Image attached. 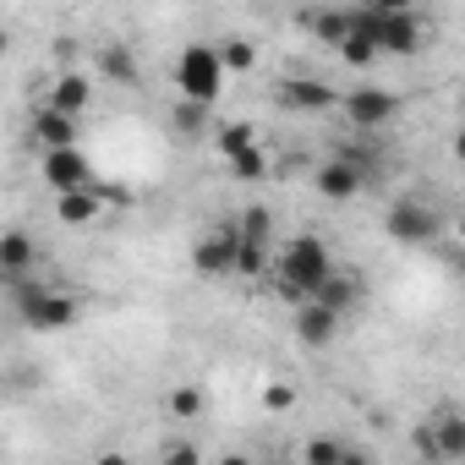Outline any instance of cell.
<instances>
[{"label": "cell", "instance_id": "cell-1", "mask_svg": "<svg viewBox=\"0 0 465 465\" xmlns=\"http://www.w3.org/2000/svg\"><path fill=\"white\" fill-rule=\"evenodd\" d=\"M329 280H334V258H329L323 236H291L280 247V258H274V291L291 307H307Z\"/></svg>", "mask_w": 465, "mask_h": 465}, {"label": "cell", "instance_id": "cell-2", "mask_svg": "<svg viewBox=\"0 0 465 465\" xmlns=\"http://www.w3.org/2000/svg\"><path fill=\"white\" fill-rule=\"evenodd\" d=\"M356 34H367L378 45V55H416L421 50V17L411 6L378 0V6H351Z\"/></svg>", "mask_w": 465, "mask_h": 465}, {"label": "cell", "instance_id": "cell-3", "mask_svg": "<svg viewBox=\"0 0 465 465\" xmlns=\"http://www.w3.org/2000/svg\"><path fill=\"white\" fill-rule=\"evenodd\" d=\"M12 302H17V318H23L34 334H55V329H72V323H77V296H72V291L17 280V285H12Z\"/></svg>", "mask_w": 465, "mask_h": 465}, {"label": "cell", "instance_id": "cell-4", "mask_svg": "<svg viewBox=\"0 0 465 465\" xmlns=\"http://www.w3.org/2000/svg\"><path fill=\"white\" fill-rule=\"evenodd\" d=\"M224 61H219V45H186L181 55H175V88H181V99H192V104H219V94H224Z\"/></svg>", "mask_w": 465, "mask_h": 465}, {"label": "cell", "instance_id": "cell-5", "mask_svg": "<svg viewBox=\"0 0 465 465\" xmlns=\"http://www.w3.org/2000/svg\"><path fill=\"white\" fill-rule=\"evenodd\" d=\"M236 230H242V252H236V274L242 280H258L263 269L274 274V213L263 208V203H252V208H242V219H236Z\"/></svg>", "mask_w": 465, "mask_h": 465}, {"label": "cell", "instance_id": "cell-6", "mask_svg": "<svg viewBox=\"0 0 465 465\" xmlns=\"http://www.w3.org/2000/svg\"><path fill=\"white\" fill-rule=\"evenodd\" d=\"M411 443H416V460L454 465V460H465V416L460 411H432L427 421L411 427Z\"/></svg>", "mask_w": 465, "mask_h": 465}, {"label": "cell", "instance_id": "cell-7", "mask_svg": "<svg viewBox=\"0 0 465 465\" xmlns=\"http://www.w3.org/2000/svg\"><path fill=\"white\" fill-rule=\"evenodd\" d=\"M383 230L400 247H427V242H438V208L421 197H394L383 213Z\"/></svg>", "mask_w": 465, "mask_h": 465}, {"label": "cell", "instance_id": "cell-8", "mask_svg": "<svg viewBox=\"0 0 465 465\" xmlns=\"http://www.w3.org/2000/svg\"><path fill=\"white\" fill-rule=\"evenodd\" d=\"M340 110H345V121H351L356 132H378V126L400 121L405 99H400L394 88H351V94L340 99Z\"/></svg>", "mask_w": 465, "mask_h": 465}, {"label": "cell", "instance_id": "cell-9", "mask_svg": "<svg viewBox=\"0 0 465 465\" xmlns=\"http://www.w3.org/2000/svg\"><path fill=\"white\" fill-rule=\"evenodd\" d=\"M236 252H242V230L236 224H213L192 247V269L203 280H224V274H236Z\"/></svg>", "mask_w": 465, "mask_h": 465}, {"label": "cell", "instance_id": "cell-10", "mask_svg": "<svg viewBox=\"0 0 465 465\" xmlns=\"http://www.w3.org/2000/svg\"><path fill=\"white\" fill-rule=\"evenodd\" d=\"M45 186H55V197H66V192L99 186V175L83 148H55V153H45Z\"/></svg>", "mask_w": 465, "mask_h": 465}, {"label": "cell", "instance_id": "cell-11", "mask_svg": "<svg viewBox=\"0 0 465 465\" xmlns=\"http://www.w3.org/2000/svg\"><path fill=\"white\" fill-rule=\"evenodd\" d=\"M274 99H280L285 110H296V115H318V110H334L345 94H340V88H329L323 77H280Z\"/></svg>", "mask_w": 465, "mask_h": 465}, {"label": "cell", "instance_id": "cell-12", "mask_svg": "<svg viewBox=\"0 0 465 465\" xmlns=\"http://www.w3.org/2000/svg\"><path fill=\"white\" fill-rule=\"evenodd\" d=\"M312 186H318V192H323L329 203H351V197H356V192L367 186V170H356V164H345V159H334V153H329V159L318 164Z\"/></svg>", "mask_w": 465, "mask_h": 465}, {"label": "cell", "instance_id": "cell-13", "mask_svg": "<svg viewBox=\"0 0 465 465\" xmlns=\"http://www.w3.org/2000/svg\"><path fill=\"white\" fill-rule=\"evenodd\" d=\"M318 45H334V55L345 50V39H351V6H312V12H302L296 17Z\"/></svg>", "mask_w": 465, "mask_h": 465}, {"label": "cell", "instance_id": "cell-14", "mask_svg": "<svg viewBox=\"0 0 465 465\" xmlns=\"http://www.w3.org/2000/svg\"><path fill=\"white\" fill-rule=\"evenodd\" d=\"M34 137H39L45 153L77 148V115H66V110H55V104H39V110H34Z\"/></svg>", "mask_w": 465, "mask_h": 465}, {"label": "cell", "instance_id": "cell-15", "mask_svg": "<svg viewBox=\"0 0 465 465\" xmlns=\"http://www.w3.org/2000/svg\"><path fill=\"white\" fill-rule=\"evenodd\" d=\"M334 334H340V312H329V307H318V302L296 307V340H302L307 351L334 345Z\"/></svg>", "mask_w": 465, "mask_h": 465}, {"label": "cell", "instance_id": "cell-16", "mask_svg": "<svg viewBox=\"0 0 465 465\" xmlns=\"http://www.w3.org/2000/svg\"><path fill=\"white\" fill-rule=\"evenodd\" d=\"M34 263H39L34 236H28V230H6V236H0V274H6V285L28 280V269H34Z\"/></svg>", "mask_w": 465, "mask_h": 465}, {"label": "cell", "instance_id": "cell-17", "mask_svg": "<svg viewBox=\"0 0 465 465\" xmlns=\"http://www.w3.org/2000/svg\"><path fill=\"white\" fill-rule=\"evenodd\" d=\"M361 296H367V280H361V274H351V269H334V280H329V285H323V291H318L312 302L345 318L351 307H361Z\"/></svg>", "mask_w": 465, "mask_h": 465}, {"label": "cell", "instance_id": "cell-18", "mask_svg": "<svg viewBox=\"0 0 465 465\" xmlns=\"http://www.w3.org/2000/svg\"><path fill=\"white\" fill-rule=\"evenodd\" d=\"M50 104L66 110V115H88V110H94V83H88L83 72H61V77L50 83Z\"/></svg>", "mask_w": 465, "mask_h": 465}, {"label": "cell", "instance_id": "cell-19", "mask_svg": "<svg viewBox=\"0 0 465 465\" xmlns=\"http://www.w3.org/2000/svg\"><path fill=\"white\" fill-rule=\"evenodd\" d=\"M99 72L110 77V83H121V88H137L143 83V66H137V55H132V45H99Z\"/></svg>", "mask_w": 465, "mask_h": 465}, {"label": "cell", "instance_id": "cell-20", "mask_svg": "<svg viewBox=\"0 0 465 465\" xmlns=\"http://www.w3.org/2000/svg\"><path fill=\"white\" fill-rule=\"evenodd\" d=\"M99 213H104V192H99V186L55 197V219H61V224H94Z\"/></svg>", "mask_w": 465, "mask_h": 465}, {"label": "cell", "instance_id": "cell-21", "mask_svg": "<svg viewBox=\"0 0 465 465\" xmlns=\"http://www.w3.org/2000/svg\"><path fill=\"white\" fill-rule=\"evenodd\" d=\"M213 148L224 153V164L242 159L247 148H258V126H252V121H224V126L213 132Z\"/></svg>", "mask_w": 465, "mask_h": 465}, {"label": "cell", "instance_id": "cell-22", "mask_svg": "<svg viewBox=\"0 0 465 465\" xmlns=\"http://www.w3.org/2000/svg\"><path fill=\"white\" fill-rule=\"evenodd\" d=\"M208 104H192V99H175V110H170V126H175V137H186V143H197L203 132H208Z\"/></svg>", "mask_w": 465, "mask_h": 465}, {"label": "cell", "instance_id": "cell-23", "mask_svg": "<svg viewBox=\"0 0 465 465\" xmlns=\"http://www.w3.org/2000/svg\"><path fill=\"white\" fill-rule=\"evenodd\" d=\"M345 454H351V443H345V438H334V432H318V438H307V449H302V465H345Z\"/></svg>", "mask_w": 465, "mask_h": 465}, {"label": "cell", "instance_id": "cell-24", "mask_svg": "<svg viewBox=\"0 0 465 465\" xmlns=\"http://www.w3.org/2000/svg\"><path fill=\"white\" fill-rule=\"evenodd\" d=\"M219 61H224V72H252L258 66V50H252V39L230 34V39H219Z\"/></svg>", "mask_w": 465, "mask_h": 465}, {"label": "cell", "instance_id": "cell-25", "mask_svg": "<svg viewBox=\"0 0 465 465\" xmlns=\"http://www.w3.org/2000/svg\"><path fill=\"white\" fill-rule=\"evenodd\" d=\"M203 411V389L197 383H175L170 394H164V416H175V421H192Z\"/></svg>", "mask_w": 465, "mask_h": 465}, {"label": "cell", "instance_id": "cell-26", "mask_svg": "<svg viewBox=\"0 0 465 465\" xmlns=\"http://www.w3.org/2000/svg\"><path fill=\"white\" fill-rule=\"evenodd\" d=\"M230 175H236V181H263V175H269V148L258 143V148H247L242 159H230Z\"/></svg>", "mask_w": 465, "mask_h": 465}, {"label": "cell", "instance_id": "cell-27", "mask_svg": "<svg viewBox=\"0 0 465 465\" xmlns=\"http://www.w3.org/2000/svg\"><path fill=\"white\" fill-rule=\"evenodd\" d=\"M340 61H345V66H372V61H378V45H372L367 34H356V23H351V39H345Z\"/></svg>", "mask_w": 465, "mask_h": 465}, {"label": "cell", "instance_id": "cell-28", "mask_svg": "<svg viewBox=\"0 0 465 465\" xmlns=\"http://www.w3.org/2000/svg\"><path fill=\"white\" fill-rule=\"evenodd\" d=\"M159 465H203V454H197L192 438H170V443L159 449Z\"/></svg>", "mask_w": 465, "mask_h": 465}, {"label": "cell", "instance_id": "cell-29", "mask_svg": "<svg viewBox=\"0 0 465 465\" xmlns=\"http://www.w3.org/2000/svg\"><path fill=\"white\" fill-rule=\"evenodd\" d=\"M263 405H269V411H291V405H296V383H285V378H274V383L263 389Z\"/></svg>", "mask_w": 465, "mask_h": 465}, {"label": "cell", "instance_id": "cell-30", "mask_svg": "<svg viewBox=\"0 0 465 465\" xmlns=\"http://www.w3.org/2000/svg\"><path fill=\"white\" fill-rule=\"evenodd\" d=\"M94 465H137V460H132V454H121V449H104Z\"/></svg>", "mask_w": 465, "mask_h": 465}, {"label": "cell", "instance_id": "cell-31", "mask_svg": "<svg viewBox=\"0 0 465 465\" xmlns=\"http://www.w3.org/2000/svg\"><path fill=\"white\" fill-rule=\"evenodd\" d=\"M219 465H258L252 454H219Z\"/></svg>", "mask_w": 465, "mask_h": 465}, {"label": "cell", "instance_id": "cell-32", "mask_svg": "<svg viewBox=\"0 0 465 465\" xmlns=\"http://www.w3.org/2000/svg\"><path fill=\"white\" fill-rule=\"evenodd\" d=\"M454 159H460V164H465V126H460V132H454Z\"/></svg>", "mask_w": 465, "mask_h": 465}, {"label": "cell", "instance_id": "cell-33", "mask_svg": "<svg viewBox=\"0 0 465 465\" xmlns=\"http://www.w3.org/2000/svg\"><path fill=\"white\" fill-rule=\"evenodd\" d=\"M345 465H372V460H367L361 449H351V454H345Z\"/></svg>", "mask_w": 465, "mask_h": 465}, {"label": "cell", "instance_id": "cell-34", "mask_svg": "<svg viewBox=\"0 0 465 465\" xmlns=\"http://www.w3.org/2000/svg\"><path fill=\"white\" fill-rule=\"evenodd\" d=\"M460 242H465V219H460Z\"/></svg>", "mask_w": 465, "mask_h": 465}, {"label": "cell", "instance_id": "cell-35", "mask_svg": "<svg viewBox=\"0 0 465 465\" xmlns=\"http://www.w3.org/2000/svg\"><path fill=\"white\" fill-rule=\"evenodd\" d=\"M416 465H427V460H416Z\"/></svg>", "mask_w": 465, "mask_h": 465}]
</instances>
